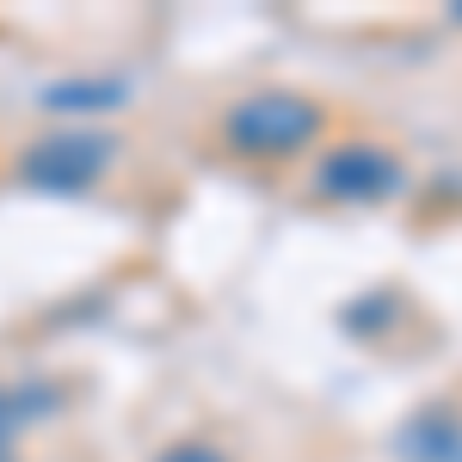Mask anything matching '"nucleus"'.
I'll return each instance as SVG.
<instances>
[{
  "label": "nucleus",
  "mask_w": 462,
  "mask_h": 462,
  "mask_svg": "<svg viewBox=\"0 0 462 462\" xmlns=\"http://www.w3.org/2000/svg\"><path fill=\"white\" fill-rule=\"evenodd\" d=\"M117 148L93 130H62V136H43V143L19 161V179L37 191H87L93 179L111 167Z\"/></svg>",
  "instance_id": "2"
},
{
  "label": "nucleus",
  "mask_w": 462,
  "mask_h": 462,
  "mask_svg": "<svg viewBox=\"0 0 462 462\" xmlns=\"http://www.w3.org/2000/svg\"><path fill=\"white\" fill-rule=\"evenodd\" d=\"M315 185L327 191V198H339V204H383L394 185H401V167H394L389 148L346 143L315 167Z\"/></svg>",
  "instance_id": "3"
},
{
  "label": "nucleus",
  "mask_w": 462,
  "mask_h": 462,
  "mask_svg": "<svg viewBox=\"0 0 462 462\" xmlns=\"http://www.w3.org/2000/svg\"><path fill=\"white\" fill-rule=\"evenodd\" d=\"M13 444H19V413H13V394H0V462H13Z\"/></svg>",
  "instance_id": "6"
},
{
  "label": "nucleus",
  "mask_w": 462,
  "mask_h": 462,
  "mask_svg": "<svg viewBox=\"0 0 462 462\" xmlns=\"http://www.w3.org/2000/svg\"><path fill=\"white\" fill-rule=\"evenodd\" d=\"M154 462H228L216 444H198V438H185V444H167Z\"/></svg>",
  "instance_id": "5"
},
{
  "label": "nucleus",
  "mask_w": 462,
  "mask_h": 462,
  "mask_svg": "<svg viewBox=\"0 0 462 462\" xmlns=\"http://www.w3.org/2000/svg\"><path fill=\"white\" fill-rule=\"evenodd\" d=\"M222 130L241 154H296L302 143H315L320 111L302 93H247L228 106Z\"/></svg>",
  "instance_id": "1"
},
{
  "label": "nucleus",
  "mask_w": 462,
  "mask_h": 462,
  "mask_svg": "<svg viewBox=\"0 0 462 462\" xmlns=\"http://www.w3.org/2000/svg\"><path fill=\"white\" fill-rule=\"evenodd\" d=\"M124 80H111V74H99V80H62V87H50L43 93V106H56V111H111V106H124Z\"/></svg>",
  "instance_id": "4"
}]
</instances>
